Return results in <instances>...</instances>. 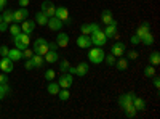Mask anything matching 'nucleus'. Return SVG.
<instances>
[{
    "label": "nucleus",
    "instance_id": "1",
    "mask_svg": "<svg viewBox=\"0 0 160 119\" xmlns=\"http://www.w3.org/2000/svg\"><path fill=\"white\" fill-rule=\"evenodd\" d=\"M104 50H102V47H95V48H90V51H88V60H90V63H93V64H99V63H102L104 61Z\"/></svg>",
    "mask_w": 160,
    "mask_h": 119
},
{
    "label": "nucleus",
    "instance_id": "2",
    "mask_svg": "<svg viewBox=\"0 0 160 119\" xmlns=\"http://www.w3.org/2000/svg\"><path fill=\"white\" fill-rule=\"evenodd\" d=\"M13 44H15V47H16L18 50H24V48H28V47H29V44H31L29 34L19 32L18 35H15V39H13Z\"/></svg>",
    "mask_w": 160,
    "mask_h": 119
},
{
    "label": "nucleus",
    "instance_id": "3",
    "mask_svg": "<svg viewBox=\"0 0 160 119\" xmlns=\"http://www.w3.org/2000/svg\"><path fill=\"white\" fill-rule=\"evenodd\" d=\"M90 39H91V44L95 47H102V45H106V42H108V37L104 35V31H101V29L93 31Z\"/></svg>",
    "mask_w": 160,
    "mask_h": 119
},
{
    "label": "nucleus",
    "instance_id": "4",
    "mask_svg": "<svg viewBox=\"0 0 160 119\" xmlns=\"http://www.w3.org/2000/svg\"><path fill=\"white\" fill-rule=\"evenodd\" d=\"M47 44H48V42L45 41V39H42V37L37 39V41L34 42V53L43 57L47 51H48V45H47Z\"/></svg>",
    "mask_w": 160,
    "mask_h": 119
},
{
    "label": "nucleus",
    "instance_id": "5",
    "mask_svg": "<svg viewBox=\"0 0 160 119\" xmlns=\"http://www.w3.org/2000/svg\"><path fill=\"white\" fill-rule=\"evenodd\" d=\"M72 82H74V77H72V74H69V73H61V76H59V81H58L59 89H69V87L72 85Z\"/></svg>",
    "mask_w": 160,
    "mask_h": 119
},
{
    "label": "nucleus",
    "instance_id": "6",
    "mask_svg": "<svg viewBox=\"0 0 160 119\" xmlns=\"http://www.w3.org/2000/svg\"><path fill=\"white\" fill-rule=\"evenodd\" d=\"M55 16H56L58 19H61L62 23H68V24H71V18H69V10L66 8V7H62V5L56 7Z\"/></svg>",
    "mask_w": 160,
    "mask_h": 119
},
{
    "label": "nucleus",
    "instance_id": "7",
    "mask_svg": "<svg viewBox=\"0 0 160 119\" xmlns=\"http://www.w3.org/2000/svg\"><path fill=\"white\" fill-rule=\"evenodd\" d=\"M136 97V94H133V92H128V94H123V95H120L118 98V105H120V108H127L130 106V105H133V98Z\"/></svg>",
    "mask_w": 160,
    "mask_h": 119
},
{
    "label": "nucleus",
    "instance_id": "8",
    "mask_svg": "<svg viewBox=\"0 0 160 119\" xmlns=\"http://www.w3.org/2000/svg\"><path fill=\"white\" fill-rule=\"evenodd\" d=\"M28 16H29V11L26 10V8H19V10H16V11H13V23H18V24H21L24 19H28Z\"/></svg>",
    "mask_w": 160,
    "mask_h": 119
},
{
    "label": "nucleus",
    "instance_id": "9",
    "mask_svg": "<svg viewBox=\"0 0 160 119\" xmlns=\"http://www.w3.org/2000/svg\"><path fill=\"white\" fill-rule=\"evenodd\" d=\"M42 11L45 13V15L48 16V18H51V16H55V11H56V7L53 5L50 0H45V2H42Z\"/></svg>",
    "mask_w": 160,
    "mask_h": 119
},
{
    "label": "nucleus",
    "instance_id": "10",
    "mask_svg": "<svg viewBox=\"0 0 160 119\" xmlns=\"http://www.w3.org/2000/svg\"><path fill=\"white\" fill-rule=\"evenodd\" d=\"M0 69L5 74L13 71V61L10 60V57H2V60H0Z\"/></svg>",
    "mask_w": 160,
    "mask_h": 119
},
{
    "label": "nucleus",
    "instance_id": "11",
    "mask_svg": "<svg viewBox=\"0 0 160 119\" xmlns=\"http://www.w3.org/2000/svg\"><path fill=\"white\" fill-rule=\"evenodd\" d=\"M111 53H112L114 57H123V53H125V44H123V42H115V44H112Z\"/></svg>",
    "mask_w": 160,
    "mask_h": 119
},
{
    "label": "nucleus",
    "instance_id": "12",
    "mask_svg": "<svg viewBox=\"0 0 160 119\" xmlns=\"http://www.w3.org/2000/svg\"><path fill=\"white\" fill-rule=\"evenodd\" d=\"M48 28L51 29V31H61V28H62V21L61 19H58L56 16H51V18H48Z\"/></svg>",
    "mask_w": 160,
    "mask_h": 119
},
{
    "label": "nucleus",
    "instance_id": "13",
    "mask_svg": "<svg viewBox=\"0 0 160 119\" xmlns=\"http://www.w3.org/2000/svg\"><path fill=\"white\" fill-rule=\"evenodd\" d=\"M34 29H35V21H32V19H24V21L21 23V31H22L24 34H31V32H34Z\"/></svg>",
    "mask_w": 160,
    "mask_h": 119
},
{
    "label": "nucleus",
    "instance_id": "14",
    "mask_svg": "<svg viewBox=\"0 0 160 119\" xmlns=\"http://www.w3.org/2000/svg\"><path fill=\"white\" fill-rule=\"evenodd\" d=\"M77 45L80 47V48H91V39H90V35H80V37H77Z\"/></svg>",
    "mask_w": 160,
    "mask_h": 119
},
{
    "label": "nucleus",
    "instance_id": "15",
    "mask_svg": "<svg viewBox=\"0 0 160 119\" xmlns=\"http://www.w3.org/2000/svg\"><path fill=\"white\" fill-rule=\"evenodd\" d=\"M101 21L108 26V24H117V21L114 19V16H112V11L111 10H104L102 11V15H101Z\"/></svg>",
    "mask_w": 160,
    "mask_h": 119
},
{
    "label": "nucleus",
    "instance_id": "16",
    "mask_svg": "<svg viewBox=\"0 0 160 119\" xmlns=\"http://www.w3.org/2000/svg\"><path fill=\"white\" fill-rule=\"evenodd\" d=\"M99 29V26L95 24V23H88V24H82V28H80V32H82L83 35H90L93 31Z\"/></svg>",
    "mask_w": 160,
    "mask_h": 119
},
{
    "label": "nucleus",
    "instance_id": "17",
    "mask_svg": "<svg viewBox=\"0 0 160 119\" xmlns=\"http://www.w3.org/2000/svg\"><path fill=\"white\" fill-rule=\"evenodd\" d=\"M88 69H90V66H88V63L87 61H82V63H78L77 66H75V76H80V77H83L87 73H88Z\"/></svg>",
    "mask_w": 160,
    "mask_h": 119
},
{
    "label": "nucleus",
    "instance_id": "18",
    "mask_svg": "<svg viewBox=\"0 0 160 119\" xmlns=\"http://www.w3.org/2000/svg\"><path fill=\"white\" fill-rule=\"evenodd\" d=\"M56 44H58V47H61V48L68 47V45H69V35L66 34V32H59L58 37H56Z\"/></svg>",
    "mask_w": 160,
    "mask_h": 119
},
{
    "label": "nucleus",
    "instance_id": "19",
    "mask_svg": "<svg viewBox=\"0 0 160 119\" xmlns=\"http://www.w3.org/2000/svg\"><path fill=\"white\" fill-rule=\"evenodd\" d=\"M43 58H45V61H48V63H56V61H59V55H58L56 50H48L47 53L43 55Z\"/></svg>",
    "mask_w": 160,
    "mask_h": 119
},
{
    "label": "nucleus",
    "instance_id": "20",
    "mask_svg": "<svg viewBox=\"0 0 160 119\" xmlns=\"http://www.w3.org/2000/svg\"><path fill=\"white\" fill-rule=\"evenodd\" d=\"M148 32H151V24H149V23H142V24L139 26V28L136 29V35H138L139 39H141V37H144Z\"/></svg>",
    "mask_w": 160,
    "mask_h": 119
},
{
    "label": "nucleus",
    "instance_id": "21",
    "mask_svg": "<svg viewBox=\"0 0 160 119\" xmlns=\"http://www.w3.org/2000/svg\"><path fill=\"white\" fill-rule=\"evenodd\" d=\"M8 57H10L11 61H19V60H22V51L18 50V48H11L8 51Z\"/></svg>",
    "mask_w": 160,
    "mask_h": 119
},
{
    "label": "nucleus",
    "instance_id": "22",
    "mask_svg": "<svg viewBox=\"0 0 160 119\" xmlns=\"http://www.w3.org/2000/svg\"><path fill=\"white\" fill-rule=\"evenodd\" d=\"M115 66L118 71H127L128 69V60L123 58V57H118V60L115 61Z\"/></svg>",
    "mask_w": 160,
    "mask_h": 119
},
{
    "label": "nucleus",
    "instance_id": "23",
    "mask_svg": "<svg viewBox=\"0 0 160 119\" xmlns=\"http://www.w3.org/2000/svg\"><path fill=\"white\" fill-rule=\"evenodd\" d=\"M133 106L136 108V111H142V110H146V101L141 97H135L133 98Z\"/></svg>",
    "mask_w": 160,
    "mask_h": 119
},
{
    "label": "nucleus",
    "instance_id": "24",
    "mask_svg": "<svg viewBox=\"0 0 160 119\" xmlns=\"http://www.w3.org/2000/svg\"><path fill=\"white\" fill-rule=\"evenodd\" d=\"M35 23L40 24V26H47V23H48V16L45 15L43 11H38L37 15H35Z\"/></svg>",
    "mask_w": 160,
    "mask_h": 119
},
{
    "label": "nucleus",
    "instance_id": "25",
    "mask_svg": "<svg viewBox=\"0 0 160 119\" xmlns=\"http://www.w3.org/2000/svg\"><path fill=\"white\" fill-rule=\"evenodd\" d=\"M115 34H117V24H108V28L104 29V35L108 37V39H111Z\"/></svg>",
    "mask_w": 160,
    "mask_h": 119
},
{
    "label": "nucleus",
    "instance_id": "26",
    "mask_svg": "<svg viewBox=\"0 0 160 119\" xmlns=\"http://www.w3.org/2000/svg\"><path fill=\"white\" fill-rule=\"evenodd\" d=\"M32 63H34V68H42V66H43V63H45V58L42 57V55H32Z\"/></svg>",
    "mask_w": 160,
    "mask_h": 119
},
{
    "label": "nucleus",
    "instance_id": "27",
    "mask_svg": "<svg viewBox=\"0 0 160 119\" xmlns=\"http://www.w3.org/2000/svg\"><path fill=\"white\" fill-rule=\"evenodd\" d=\"M58 97H59V100H61V101H68V100L71 98V92H69L68 89H59Z\"/></svg>",
    "mask_w": 160,
    "mask_h": 119
},
{
    "label": "nucleus",
    "instance_id": "28",
    "mask_svg": "<svg viewBox=\"0 0 160 119\" xmlns=\"http://www.w3.org/2000/svg\"><path fill=\"white\" fill-rule=\"evenodd\" d=\"M58 92H59V85H58V82H51V81H50V84H48V94H51V95H58Z\"/></svg>",
    "mask_w": 160,
    "mask_h": 119
},
{
    "label": "nucleus",
    "instance_id": "29",
    "mask_svg": "<svg viewBox=\"0 0 160 119\" xmlns=\"http://www.w3.org/2000/svg\"><path fill=\"white\" fill-rule=\"evenodd\" d=\"M8 29H10V34L15 37V35H18L19 32H22L21 31V26L18 24V23H15V24H11V26H8Z\"/></svg>",
    "mask_w": 160,
    "mask_h": 119
},
{
    "label": "nucleus",
    "instance_id": "30",
    "mask_svg": "<svg viewBox=\"0 0 160 119\" xmlns=\"http://www.w3.org/2000/svg\"><path fill=\"white\" fill-rule=\"evenodd\" d=\"M2 19H3L7 24L13 23V10H5L3 15H2Z\"/></svg>",
    "mask_w": 160,
    "mask_h": 119
},
{
    "label": "nucleus",
    "instance_id": "31",
    "mask_svg": "<svg viewBox=\"0 0 160 119\" xmlns=\"http://www.w3.org/2000/svg\"><path fill=\"white\" fill-rule=\"evenodd\" d=\"M141 44H144V45H152V44H154V35H152L151 32H148L144 37H141Z\"/></svg>",
    "mask_w": 160,
    "mask_h": 119
},
{
    "label": "nucleus",
    "instance_id": "32",
    "mask_svg": "<svg viewBox=\"0 0 160 119\" xmlns=\"http://www.w3.org/2000/svg\"><path fill=\"white\" fill-rule=\"evenodd\" d=\"M149 63H151L152 66H157V64L160 63V55H158V51H154V53H151V57H149Z\"/></svg>",
    "mask_w": 160,
    "mask_h": 119
},
{
    "label": "nucleus",
    "instance_id": "33",
    "mask_svg": "<svg viewBox=\"0 0 160 119\" xmlns=\"http://www.w3.org/2000/svg\"><path fill=\"white\" fill-rule=\"evenodd\" d=\"M136 113H138V111H136V108L133 106V105H130V106L125 108V114H127V117H135Z\"/></svg>",
    "mask_w": 160,
    "mask_h": 119
},
{
    "label": "nucleus",
    "instance_id": "34",
    "mask_svg": "<svg viewBox=\"0 0 160 119\" xmlns=\"http://www.w3.org/2000/svg\"><path fill=\"white\" fill-rule=\"evenodd\" d=\"M144 76L146 77H154L155 76V68H154L152 64H149L148 68H144Z\"/></svg>",
    "mask_w": 160,
    "mask_h": 119
},
{
    "label": "nucleus",
    "instance_id": "35",
    "mask_svg": "<svg viewBox=\"0 0 160 119\" xmlns=\"http://www.w3.org/2000/svg\"><path fill=\"white\" fill-rule=\"evenodd\" d=\"M104 61L108 63L109 66H114V64H115V61H117V57H114L112 53H111V55H104Z\"/></svg>",
    "mask_w": 160,
    "mask_h": 119
},
{
    "label": "nucleus",
    "instance_id": "36",
    "mask_svg": "<svg viewBox=\"0 0 160 119\" xmlns=\"http://www.w3.org/2000/svg\"><path fill=\"white\" fill-rule=\"evenodd\" d=\"M21 51H22V58H24V60H31L32 55H34V50H31L29 47L24 48V50H21Z\"/></svg>",
    "mask_w": 160,
    "mask_h": 119
},
{
    "label": "nucleus",
    "instance_id": "37",
    "mask_svg": "<svg viewBox=\"0 0 160 119\" xmlns=\"http://www.w3.org/2000/svg\"><path fill=\"white\" fill-rule=\"evenodd\" d=\"M69 61L68 60H61L59 61V69H61V73H68V68H69Z\"/></svg>",
    "mask_w": 160,
    "mask_h": 119
},
{
    "label": "nucleus",
    "instance_id": "38",
    "mask_svg": "<svg viewBox=\"0 0 160 119\" xmlns=\"http://www.w3.org/2000/svg\"><path fill=\"white\" fill-rule=\"evenodd\" d=\"M55 76H56V73H55V69H47L45 71V79L50 82V81H53L55 79Z\"/></svg>",
    "mask_w": 160,
    "mask_h": 119
},
{
    "label": "nucleus",
    "instance_id": "39",
    "mask_svg": "<svg viewBox=\"0 0 160 119\" xmlns=\"http://www.w3.org/2000/svg\"><path fill=\"white\" fill-rule=\"evenodd\" d=\"M0 87H2V94H3V97L10 95V92H11V89H10L8 82H7V84H0Z\"/></svg>",
    "mask_w": 160,
    "mask_h": 119
},
{
    "label": "nucleus",
    "instance_id": "40",
    "mask_svg": "<svg viewBox=\"0 0 160 119\" xmlns=\"http://www.w3.org/2000/svg\"><path fill=\"white\" fill-rule=\"evenodd\" d=\"M130 44H131V45H138V44H141V39H139L136 34H133L131 39H130Z\"/></svg>",
    "mask_w": 160,
    "mask_h": 119
},
{
    "label": "nucleus",
    "instance_id": "41",
    "mask_svg": "<svg viewBox=\"0 0 160 119\" xmlns=\"http://www.w3.org/2000/svg\"><path fill=\"white\" fill-rule=\"evenodd\" d=\"M139 55H138V51H135V50H131V51H128L127 53V60H136Z\"/></svg>",
    "mask_w": 160,
    "mask_h": 119
},
{
    "label": "nucleus",
    "instance_id": "42",
    "mask_svg": "<svg viewBox=\"0 0 160 119\" xmlns=\"http://www.w3.org/2000/svg\"><path fill=\"white\" fill-rule=\"evenodd\" d=\"M8 51H10V48L2 45V47H0V57H8Z\"/></svg>",
    "mask_w": 160,
    "mask_h": 119
},
{
    "label": "nucleus",
    "instance_id": "43",
    "mask_svg": "<svg viewBox=\"0 0 160 119\" xmlns=\"http://www.w3.org/2000/svg\"><path fill=\"white\" fill-rule=\"evenodd\" d=\"M24 69H28V71L34 69V63H32V60H26V64H24Z\"/></svg>",
    "mask_w": 160,
    "mask_h": 119
},
{
    "label": "nucleus",
    "instance_id": "44",
    "mask_svg": "<svg viewBox=\"0 0 160 119\" xmlns=\"http://www.w3.org/2000/svg\"><path fill=\"white\" fill-rule=\"evenodd\" d=\"M8 26L10 24H7L5 21H2V23H0V32H7L8 31Z\"/></svg>",
    "mask_w": 160,
    "mask_h": 119
},
{
    "label": "nucleus",
    "instance_id": "45",
    "mask_svg": "<svg viewBox=\"0 0 160 119\" xmlns=\"http://www.w3.org/2000/svg\"><path fill=\"white\" fill-rule=\"evenodd\" d=\"M7 82H10L8 81V76L3 73V74H0V84H7Z\"/></svg>",
    "mask_w": 160,
    "mask_h": 119
},
{
    "label": "nucleus",
    "instance_id": "46",
    "mask_svg": "<svg viewBox=\"0 0 160 119\" xmlns=\"http://www.w3.org/2000/svg\"><path fill=\"white\" fill-rule=\"evenodd\" d=\"M152 84H154V87H155V89H158V87H160V79H158L157 76H154V77H152Z\"/></svg>",
    "mask_w": 160,
    "mask_h": 119
},
{
    "label": "nucleus",
    "instance_id": "47",
    "mask_svg": "<svg viewBox=\"0 0 160 119\" xmlns=\"http://www.w3.org/2000/svg\"><path fill=\"white\" fill-rule=\"evenodd\" d=\"M47 45H48V50H56L58 48V44L56 42H48Z\"/></svg>",
    "mask_w": 160,
    "mask_h": 119
},
{
    "label": "nucleus",
    "instance_id": "48",
    "mask_svg": "<svg viewBox=\"0 0 160 119\" xmlns=\"http://www.w3.org/2000/svg\"><path fill=\"white\" fill-rule=\"evenodd\" d=\"M29 2H31V0H19V5H21L22 8H26V7L29 5Z\"/></svg>",
    "mask_w": 160,
    "mask_h": 119
},
{
    "label": "nucleus",
    "instance_id": "49",
    "mask_svg": "<svg viewBox=\"0 0 160 119\" xmlns=\"http://www.w3.org/2000/svg\"><path fill=\"white\" fill-rule=\"evenodd\" d=\"M5 7H7V0H0V11L5 10Z\"/></svg>",
    "mask_w": 160,
    "mask_h": 119
},
{
    "label": "nucleus",
    "instance_id": "50",
    "mask_svg": "<svg viewBox=\"0 0 160 119\" xmlns=\"http://www.w3.org/2000/svg\"><path fill=\"white\" fill-rule=\"evenodd\" d=\"M68 73L74 76V74H75V66H69V68H68Z\"/></svg>",
    "mask_w": 160,
    "mask_h": 119
},
{
    "label": "nucleus",
    "instance_id": "51",
    "mask_svg": "<svg viewBox=\"0 0 160 119\" xmlns=\"http://www.w3.org/2000/svg\"><path fill=\"white\" fill-rule=\"evenodd\" d=\"M2 98H5V97H3V94H2V87H0V100H2Z\"/></svg>",
    "mask_w": 160,
    "mask_h": 119
},
{
    "label": "nucleus",
    "instance_id": "52",
    "mask_svg": "<svg viewBox=\"0 0 160 119\" xmlns=\"http://www.w3.org/2000/svg\"><path fill=\"white\" fill-rule=\"evenodd\" d=\"M2 21H3V19H2V15H0V23H2Z\"/></svg>",
    "mask_w": 160,
    "mask_h": 119
}]
</instances>
